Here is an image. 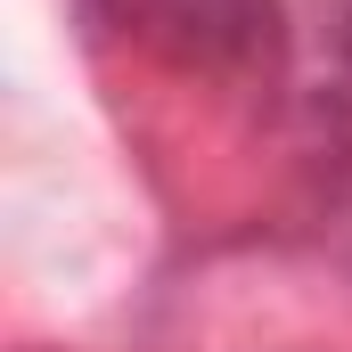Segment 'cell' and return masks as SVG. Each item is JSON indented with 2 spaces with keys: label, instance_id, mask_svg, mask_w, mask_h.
<instances>
[{
  "label": "cell",
  "instance_id": "1",
  "mask_svg": "<svg viewBox=\"0 0 352 352\" xmlns=\"http://www.w3.org/2000/svg\"><path fill=\"white\" fill-rule=\"evenodd\" d=\"M131 50L188 74H254L278 58V0H82Z\"/></svg>",
  "mask_w": 352,
  "mask_h": 352
}]
</instances>
